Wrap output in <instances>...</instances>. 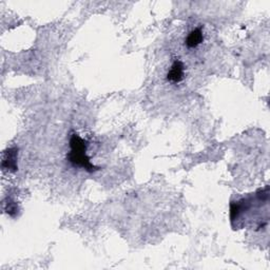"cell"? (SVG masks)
I'll return each mask as SVG.
<instances>
[{"mask_svg": "<svg viewBox=\"0 0 270 270\" xmlns=\"http://www.w3.org/2000/svg\"><path fill=\"white\" fill-rule=\"evenodd\" d=\"M18 149L10 148L5 152V157L3 160V169L10 172H15L18 169L17 166Z\"/></svg>", "mask_w": 270, "mask_h": 270, "instance_id": "cell-5", "label": "cell"}, {"mask_svg": "<svg viewBox=\"0 0 270 270\" xmlns=\"http://www.w3.org/2000/svg\"><path fill=\"white\" fill-rule=\"evenodd\" d=\"M6 211L9 214V216L11 217H14L17 212H18V206H17V203L12 201V200H9V202L7 203V207H6Z\"/></svg>", "mask_w": 270, "mask_h": 270, "instance_id": "cell-6", "label": "cell"}, {"mask_svg": "<svg viewBox=\"0 0 270 270\" xmlns=\"http://www.w3.org/2000/svg\"><path fill=\"white\" fill-rule=\"evenodd\" d=\"M185 74H186V68L184 63L180 60H177L173 62L167 73V80L172 84H180L184 81Z\"/></svg>", "mask_w": 270, "mask_h": 270, "instance_id": "cell-3", "label": "cell"}, {"mask_svg": "<svg viewBox=\"0 0 270 270\" xmlns=\"http://www.w3.org/2000/svg\"><path fill=\"white\" fill-rule=\"evenodd\" d=\"M204 42V32L201 27L191 30L185 38V45L188 49H197Z\"/></svg>", "mask_w": 270, "mask_h": 270, "instance_id": "cell-4", "label": "cell"}, {"mask_svg": "<svg viewBox=\"0 0 270 270\" xmlns=\"http://www.w3.org/2000/svg\"><path fill=\"white\" fill-rule=\"evenodd\" d=\"M89 143L84 140L80 134L73 133L70 139V152L67 154V160L73 167L82 168L88 172L98 171L101 168L91 163L87 154Z\"/></svg>", "mask_w": 270, "mask_h": 270, "instance_id": "cell-2", "label": "cell"}, {"mask_svg": "<svg viewBox=\"0 0 270 270\" xmlns=\"http://www.w3.org/2000/svg\"><path fill=\"white\" fill-rule=\"evenodd\" d=\"M268 204L269 187L258 190L256 194L249 195L230 204V220L235 229L246 226L257 229L268 225Z\"/></svg>", "mask_w": 270, "mask_h": 270, "instance_id": "cell-1", "label": "cell"}]
</instances>
